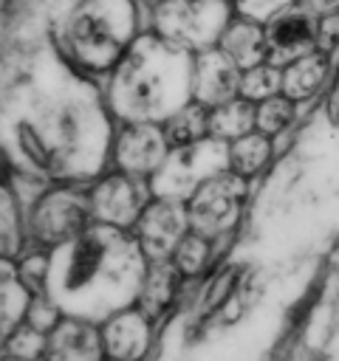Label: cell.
<instances>
[{"label":"cell","instance_id":"1","mask_svg":"<svg viewBox=\"0 0 339 361\" xmlns=\"http://www.w3.org/2000/svg\"><path fill=\"white\" fill-rule=\"evenodd\" d=\"M147 265L150 259L130 228L99 223L76 240L51 248L48 293L73 316L107 319L136 305Z\"/></svg>","mask_w":339,"mask_h":361},{"label":"cell","instance_id":"2","mask_svg":"<svg viewBox=\"0 0 339 361\" xmlns=\"http://www.w3.org/2000/svg\"><path fill=\"white\" fill-rule=\"evenodd\" d=\"M189 51L161 34L136 39L116 65L110 99L124 121H164L189 102Z\"/></svg>","mask_w":339,"mask_h":361},{"label":"cell","instance_id":"3","mask_svg":"<svg viewBox=\"0 0 339 361\" xmlns=\"http://www.w3.org/2000/svg\"><path fill=\"white\" fill-rule=\"evenodd\" d=\"M136 11L130 0H85L68 25V48L76 65L88 71L116 68L133 45Z\"/></svg>","mask_w":339,"mask_h":361},{"label":"cell","instance_id":"4","mask_svg":"<svg viewBox=\"0 0 339 361\" xmlns=\"http://www.w3.org/2000/svg\"><path fill=\"white\" fill-rule=\"evenodd\" d=\"M234 17L232 0H161L155 6V34L186 48L201 51L218 45L229 20Z\"/></svg>","mask_w":339,"mask_h":361},{"label":"cell","instance_id":"5","mask_svg":"<svg viewBox=\"0 0 339 361\" xmlns=\"http://www.w3.org/2000/svg\"><path fill=\"white\" fill-rule=\"evenodd\" d=\"M229 144L206 135L201 141L172 147L161 169L150 178L153 195H170V197H189L206 178L229 169Z\"/></svg>","mask_w":339,"mask_h":361},{"label":"cell","instance_id":"6","mask_svg":"<svg viewBox=\"0 0 339 361\" xmlns=\"http://www.w3.org/2000/svg\"><path fill=\"white\" fill-rule=\"evenodd\" d=\"M93 209H90V189L56 186L40 195L31 206L28 231L37 245L56 248L76 240L82 231L90 228Z\"/></svg>","mask_w":339,"mask_h":361},{"label":"cell","instance_id":"7","mask_svg":"<svg viewBox=\"0 0 339 361\" xmlns=\"http://www.w3.org/2000/svg\"><path fill=\"white\" fill-rule=\"evenodd\" d=\"M243 197H246V178L243 175L223 169V172L206 178L186 197L192 228L212 237V240H223L226 234H232V228L240 220Z\"/></svg>","mask_w":339,"mask_h":361},{"label":"cell","instance_id":"8","mask_svg":"<svg viewBox=\"0 0 339 361\" xmlns=\"http://www.w3.org/2000/svg\"><path fill=\"white\" fill-rule=\"evenodd\" d=\"M189 228L192 223L184 197L153 195L130 231L136 234L147 259H170Z\"/></svg>","mask_w":339,"mask_h":361},{"label":"cell","instance_id":"9","mask_svg":"<svg viewBox=\"0 0 339 361\" xmlns=\"http://www.w3.org/2000/svg\"><path fill=\"white\" fill-rule=\"evenodd\" d=\"M147 178L130 175L124 169H116L105 178H99L90 186V209L96 223H107L116 228H133L141 217L144 206L153 197V186L144 183Z\"/></svg>","mask_w":339,"mask_h":361},{"label":"cell","instance_id":"10","mask_svg":"<svg viewBox=\"0 0 339 361\" xmlns=\"http://www.w3.org/2000/svg\"><path fill=\"white\" fill-rule=\"evenodd\" d=\"M170 141L161 121H127L113 141V164L138 178H153L170 155Z\"/></svg>","mask_w":339,"mask_h":361},{"label":"cell","instance_id":"11","mask_svg":"<svg viewBox=\"0 0 339 361\" xmlns=\"http://www.w3.org/2000/svg\"><path fill=\"white\" fill-rule=\"evenodd\" d=\"M316 25L319 14L308 8L305 3H291L288 8L277 11L266 23V42H268V59L285 68L302 54L316 51Z\"/></svg>","mask_w":339,"mask_h":361},{"label":"cell","instance_id":"12","mask_svg":"<svg viewBox=\"0 0 339 361\" xmlns=\"http://www.w3.org/2000/svg\"><path fill=\"white\" fill-rule=\"evenodd\" d=\"M240 76L243 68L220 45L201 48L192 59V99L215 107L240 93Z\"/></svg>","mask_w":339,"mask_h":361},{"label":"cell","instance_id":"13","mask_svg":"<svg viewBox=\"0 0 339 361\" xmlns=\"http://www.w3.org/2000/svg\"><path fill=\"white\" fill-rule=\"evenodd\" d=\"M150 338H153V319L136 305L110 313L102 324L105 355L110 358H138L147 353Z\"/></svg>","mask_w":339,"mask_h":361},{"label":"cell","instance_id":"14","mask_svg":"<svg viewBox=\"0 0 339 361\" xmlns=\"http://www.w3.org/2000/svg\"><path fill=\"white\" fill-rule=\"evenodd\" d=\"M186 282L189 279L181 274V268L172 259H150L138 296H136V307H141L153 322H158L181 302Z\"/></svg>","mask_w":339,"mask_h":361},{"label":"cell","instance_id":"15","mask_svg":"<svg viewBox=\"0 0 339 361\" xmlns=\"http://www.w3.org/2000/svg\"><path fill=\"white\" fill-rule=\"evenodd\" d=\"M45 355H54V358H99V355H105L102 327H96L93 319H85V316H65L48 333Z\"/></svg>","mask_w":339,"mask_h":361},{"label":"cell","instance_id":"16","mask_svg":"<svg viewBox=\"0 0 339 361\" xmlns=\"http://www.w3.org/2000/svg\"><path fill=\"white\" fill-rule=\"evenodd\" d=\"M331 76V54L311 51L282 68V93L294 102H311L319 96Z\"/></svg>","mask_w":339,"mask_h":361},{"label":"cell","instance_id":"17","mask_svg":"<svg viewBox=\"0 0 339 361\" xmlns=\"http://www.w3.org/2000/svg\"><path fill=\"white\" fill-rule=\"evenodd\" d=\"M218 45L240 65V68H251L263 59H268V42H266V23L249 20L234 14L226 25V31L220 34Z\"/></svg>","mask_w":339,"mask_h":361},{"label":"cell","instance_id":"18","mask_svg":"<svg viewBox=\"0 0 339 361\" xmlns=\"http://www.w3.org/2000/svg\"><path fill=\"white\" fill-rule=\"evenodd\" d=\"M251 130H257V102H251L240 93L209 110V135H215L226 144Z\"/></svg>","mask_w":339,"mask_h":361},{"label":"cell","instance_id":"19","mask_svg":"<svg viewBox=\"0 0 339 361\" xmlns=\"http://www.w3.org/2000/svg\"><path fill=\"white\" fill-rule=\"evenodd\" d=\"M274 149H277V147H274V141H271L268 133L251 130V133H246V135L229 141V152H226V155H229V169L237 172V175H243V178L249 180V178L260 175V172L268 166Z\"/></svg>","mask_w":339,"mask_h":361},{"label":"cell","instance_id":"20","mask_svg":"<svg viewBox=\"0 0 339 361\" xmlns=\"http://www.w3.org/2000/svg\"><path fill=\"white\" fill-rule=\"evenodd\" d=\"M209 110H212L209 104L195 102V99H189L186 104H181L178 110H172L161 121L170 147H184V144H192V141L206 138L209 135Z\"/></svg>","mask_w":339,"mask_h":361},{"label":"cell","instance_id":"21","mask_svg":"<svg viewBox=\"0 0 339 361\" xmlns=\"http://www.w3.org/2000/svg\"><path fill=\"white\" fill-rule=\"evenodd\" d=\"M215 245H218V240H212V237L189 228L170 259L181 268V274L186 279H201L203 274H209V268L215 262Z\"/></svg>","mask_w":339,"mask_h":361},{"label":"cell","instance_id":"22","mask_svg":"<svg viewBox=\"0 0 339 361\" xmlns=\"http://www.w3.org/2000/svg\"><path fill=\"white\" fill-rule=\"evenodd\" d=\"M282 93V68L271 59H263L251 68H243L240 76V96L251 102H263L268 96Z\"/></svg>","mask_w":339,"mask_h":361},{"label":"cell","instance_id":"23","mask_svg":"<svg viewBox=\"0 0 339 361\" xmlns=\"http://www.w3.org/2000/svg\"><path fill=\"white\" fill-rule=\"evenodd\" d=\"M297 104L299 102H294L285 93H277V96H268V99L257 102V130L268 133L271 138L282 135L297 121Z\"/></svg>","mask_w":339,"mask_h":361},{"label":"cell","instance_id":"24","mask_svg":"<svg viewBox=\"0 0 339 361\" xmlns=\"http://www.w3.org/2000/svg\"><path fill=\"white\" fill-rule=\"evenodd\" d=\"M291 3H297V0H232L234 14L249 17V20H257V23H268L277 11L288 8Z\"/></svg>","mask_w":339,"mask_h":361},{"label":"cell","instance_id":"25","mask_svg":"<svg viewBox=\"0 0 339 361\" xmlns=\"http://www.w3.org/2000/svg\"><path fill=\"white\" fill-rule=\"evenodd\" d=\"M336 48H339V11L319 14V25H316V51L333 54Z\"/></svg>","mask_w":339,"mask_h":361},{"label":"cell","instance_id":"26","mask_svg":"<svg viewBox=\"0 0 339 361\" xmlns=\"http://www.w3.org/2000/svg\"><path fill=\"white\" fill-rule=\"evenodd\" d=\"M308 8H314L316 14H328V11H339V0H299Z\"/></svg>","mask_w":339,"mask_h":361}]
</instances>
